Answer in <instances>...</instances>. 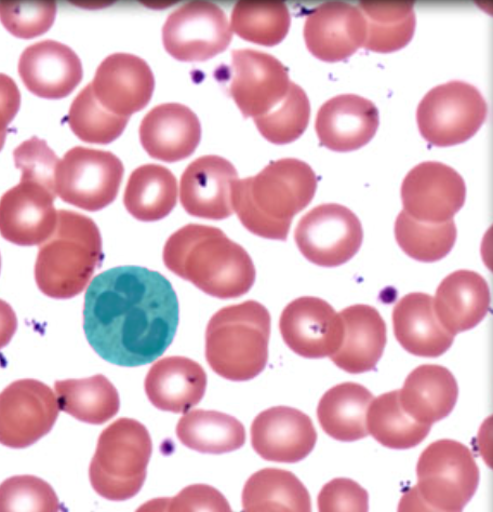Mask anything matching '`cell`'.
I'll return each mask as SVG.
<instances>
[{
  "label": "cell",
  "mask_w": 493,
  "mask_h": 512,
  "mask_svg": "<svg viewBox=\"0 0 493 512\" xmlns=\"http://www.w3.org/2000/svg\"><path fill=\"white\" fill-rule=\"evenodd\" d=\"M178 326V296L161 273L119 266L89 284L84 304L86 338L113 365H149L164 355Z\"/></svg>",
  "instance_id": "1"
},
{
  "label": "cell",
  "mask_w": 493,
  "mask_h": 512,
  "mask_svg": "<svg viewBox=\"0 0 493 512\" xmlns=\"http://www.w3.org/2000/svg\"><path fill=\"white\" fill-rule=\"evenodd\" d=\"M164 262L170 272L221 300L241 298L256 281L248 252L213 226L180 228L166 242Z\"/></svg>",
  "instance_id": "2"
},
{
  "label": "cell",
  "mask_w": 493,
  "mask_h": 512,
  "mask_svg": "<svg viewBox=\"0 0 493 512\" xmlns=\"http://www.w3.org/2000/svg\"><path fill=\"white\" fill-rule=\"evenodd\" d=\"M316 190L317 177L310 165L283 158L255 177L235 181L233 210L250 233L284 241L293 218L311 204Z\"/></svg>",
  "instance_id": "3"
},
{
  "label": "cell",
  "mask_w": 493,
  "mask_h": 512,
  "mask_svg": "<svg viewBox=\"0 0 493 512\" xmlns=\"http://www.w3.org/2000/svg\"><path fill=\"white\" fill-rule=\"evenodd\" d=\"M102 261L97 224L84 214L60 210L55 232L38 251L37 287L51 299H72L87 288Z\"/></svg>",
  "instance_id": "4"
},
{
  "label": "cell",
  "mask_w": 493,
  "mask_h": 512,
  "mask_svg": "<svg viewBox=\"0 0 493 512\" xmlns=\"http://www.w3.org/2000/svg\"><path fill=\"white\" fill-rule=\"evenodd\" d=\"M271 315L262 304L247 301L224 307L206 331V359L225 380L255 379L268 365Z\"/></svg>",
  "instance_id": "5"
},
{
  "label": "cell",
  "mask_w": 493,
  "mask_h": 512,
  "mask_svg": "<svg viewBox=\"0 0 493 512\" xmlns=\"http://www.w3.org/2000/svg\"><path fill=\"white\" fill-rule=\"evenodd\" d=\"M152 451L149 430L140 422L119 419L106 427L89 468L93 490L113 502L135 497L148 474Z\"/></svg>",
  "instance_id": "6"
},
{
  "label": "cell",
  "mask_w": 493,
  "mask_h": 512,
  "mask_svg": "<svg viewBox=\"0 0 493 512\" xmlns=\"http://www.w3.org/2000/svg\"><path fill=\"white\" fill-rule=\"evenodd\" d=\"M488 106L481 91L453 80L425 94L418 106L421 136L430 144L448 147L469 141L485 124Z\"/></svg>",
  "instance_id": "7"
},
{
  "label": "cell",
  "mask_w": 493,
  "mask_h": 512,
  "mask_svg": "<svg viewBox=\"0 0 493 512\" xmlns=\"http://www.w3.org/2000/svg\"><path fill=\"white\" fill-rule=\"evenodd\" d=\"M417 477V489L426 503L444 512H462L477 491L479 469L468 447L444 439L423 451Z\"/></svg>",
  "instance_id": "8"
},
{
  "label": "cell",
  "mask_w": 493,
  "mask_h": 512,
  "mask_svg": "<svg viewBox=\"0 0 493 512\" xmlns=\"http://www.w3.org/2000/svg\"><path fill=\"white\" fill-rule=\"evenodd\" d=\"M124 165L110 152L76 146L66 153L56 173V193L66 204L100 211L116 199Z\"/></svg>",
  "instance_id": "9"
},
{
  "label": "cell",
  "mask_w": 493,
  "mask_h": 512,
  "mask_svg": "<svg viewBox=\"0 0 493 512\" xmlns=\"http://www.w3.org/2000/svg\"><path fill=\"white\" fill-rule=\"evenodd\" d=\"M295 240L306 260L317 266L338 267L361 249L364 231L349 208L325 204L304 215L297 225Z\"/></svg>",
  "instance_id": "10"
},
{
  "label": "cell",
  "mask_w": 493,
  "mask_h": 512,
  "mask_svg": "<svg viewBox=\"0 0 493 512\" xmlns=\"http://www.w3.org/2000/svg\"><path fill=\"white\" fill-rule=\"evenodd\" d=\"M52 389L36 380L13 382L0 393V443L25 449L48 435L59 416Z\"/></svg>",
  "instance_id": "11"
},
{
  "label": "cell",
  "mask_w": 493,
  "mask_h": 512,
  "mask_svg": "<svg viewBox=\"0 0 493 512\" xmlns=\"http://www.w3.org/2000/svg\"><path fill=\"white\" fill-rule=\"evenodd\" d=\"M232 35L228 18L219 6L193 2L168 17L163 29V44L176 60L204 62L226 50Z\"/></svg>",
  "instance_id": "12"
},
{
  "label": "cell",
  "mask_w": 493,
  "mask_h": 512,
  "mask_svg": "<svg viewBox=\"0 0 493 512\" xmlns=\"http://www.w3.org/2000/svg\"><path fill=\"white\" fill-rule=\"evenodd\" d=\"M466 186L455 169L425 161L411 169L402 185L404 211L419 222H449L465 204Z\"/></svg>",
  "instance_id": "13"
},
{
  "label": "cell",
  "mask_w": 493,
  "mask_h": 512,
  "mask_svg": "<svg viewBox=\"0 0 493 512\" xmlns=\"http://www.w3.org/2000/svg\"><path fill=\"white\" fill-rule=\"evenodd\" d=\"M232 66L229 91L244 117L256 119L268 114L287 96L291 85L288 70L269 53L235 50Z\"/></svg>",
  "instance_id": "14"
},
{
  "label": "cell",
  "mask_w": 493,
  "mask_h": 512,
  "mask_svg": "<svg viewBox=\"0 0 493 512\" xmlns=\"http://www.w3.org/2000/svg\"><path fill=\"white\" fill-rule=\"evenodd\" d=\"M56 197L42 184L21 180L0 199V235L18 246H42L57 227Z\"/></svg>",
  "instance_id": "15"
},
{
  "label": "cell",
  "mask_w": 493,
  "mask_h": 512,
  "mask_svg": "<svg viewBox=\"0 0 493 512\" xmlns=\"http://www.w3.org/2000/svg\"><path fill=\"white\" fill-rule=\"evenodd\" d=\"M279 329L292 352L308 359L335 355L344 338L340 314L326 301L312 296L288 304L279 321Z\"/></svg>",
  "instance_id": "16"
},
{
  "label": "cell",
  "mask_w": 493,
  "mask_h": 512,
  "mask_svg": "<svg viewBox=\"0 0 493 512\" xmlns=\"http://www.w3.org/2000/svg\"><path fill=\"white\" fill-rule=\"evenodd\" d=\"M306 47L318 60L336 63L364 47L367 36L365 17L357 7L342 2L324 3L305 19Z\"/></svg>",
  "instance_id": "17"
},
{
  "label": "cell",
  "mask_w": 493,
  "mask_h": 512,
  "mask_svg": "<svg viewBox=\"0 0 493 512\" xmlns=\"http://www.w3.org/2000/svg\"><path fill=\"white\" fill-rule=\"evenodd\" d=\"M91 87L104 109L130 118L150 103L155 78L143 59L129 53H114L100 64Z\"/></svg>",
  "instance_id": "18"
},
{
  "label": "cell",
  "mask_w": 493,
  "mask_h": 512,
  "mask_svg": "<svg viewBox=\"0 0 493 512\" xmlns=\"http://www.w3.org/2000/svg\"><path fill=\"white\" fill-rule=\"evenodd\" d=\"M316 429L305 413L274 407L261 412L251 425V444L265 461L298 463L315 448Z\"/></svg>",
  "instance_id": "19"
},
{
  "label": "cell",
  "mask_w": 493,
  "mask_h": 512,
  "mask_svg": "<svg viewBox=\"0 0 493 512\" xmlns=\"http://www.w3.org/2000/svg\"><path fill=\"white\" fill-rule=\"evenodd\" d=\"M238 173L228 159L203 156L185 169L180 182V200L195 218L224 220L234 213L232 188Z\"/></svg>",
  "instance_id": "20"
},
{
  "label": "cell",
  "mask_w": 493,
  "mask_h": 512,
  "mask_svg": "<svg viewBox=\"0 0 493 512\" xmlns=\"http://www.w3.org/2000/svg\"><path fill=\"white\" fill-rule=\"evenodd\" d=\"M23 84L35 96L59 100L81 84L83 65L69 47L55 40H44L26 48L19 61Z\"/></svg>",
  "instance_id": "21"
},
{
  "label": "cell",
  "mask_w": 493,
  "mask_h": 512,
  "mask_svg": "<svg viewBox=\"0 0 493 512\" xmlns=\"http://www.w3.org/2000/svg\"><path fill=\"white\" fill-rule=\"evenodd\" d=\"M379 125L375 103L356 94H341L319 109L315 130L328 150L348 153L367 145L376 136Z\"/></svg>",
  "instance_id": "22"
},
{
  "label": "cell",
  "mask_w": 493,
  "mask_h": 512,
  "mask_svg": "<svg viewBox=\"0 0 493 512\" xmlns=\"http://www.w3.org/2000/svg\"><path fill=\"white\" fill-rule=\"evenodd\" d=\"M140 141L152 158L177 163L189 158L202 139V126L188 106L166 103L154 107L140 126Z\"/></svg>",
  "instance_id": "23"
},
{
  "label": "cell",
  "mask_w": 493,
  "mask_h": 512,
  "mask_svg": "<svg viewBox=\"0 0 493 512\" xmlns=\"http://www.w3.org/2000/svg\"><path fill=\"white\" fill-rule=\"evenodd\" d=\"M393 328L398 343L418 357H441L455 341L437 318L434 298L426 293H410L396 304Z\"/></svg>",
  "instance_id": "24"
},
{
  "label": "cell",
  "mask_w": 493,
  "mask_h": 512,
  "mask_svg": "<svg viewBox=\"0 0 493 512\" xmlns=\"http://www.w3.org/2000/svg\"><path fill=\"white\" fill-rule=\"evenodd\" d=\"M144 385L146 396L155 408L185 413L203 400L207 375L192 359L167 357L155 363L146 375Z\"/></svg>",
  "instance_id": "25"
},
{
  "label": "cell",
  "mask_w": 493,
  "mask_h": 512,
  "mask_svg": "<svg viewBox=\"0 0 493 512\" xmlns=\"http://www.w3.org/2000/svg\"><path fill=\"white\" fill-rule=\"evenodd\" d=\"M344 338L331 360L341 370L361 374L375 369L386 345V325L375 307L354 305L340 313Z\"/></svg>",
  "instance_id": "26"
},
{
  "label": "cell",
  "mask_w": 493,
  "mask_h": 512,
  "mask_svg": "<svg viewBox=\"0 0 493 512\" xmlns=\"http://www.w3.org/2000/svg\"><path fill=\"white\" fill-rule=\"evenodd\" d=\"M435 313L453 336L474 329L487 316L490 290L483 276L472 271L448 275L434 298Z\"/></svg>",
  "instance_id": "27"
},
{
  "label": "cell",
  "mask_w": 493,
  "mask_h": 512,
  "mask_svg": "<svg viewBox=\"0 0 493 512\" xmlns=\"http://www.w3.org/2000/svg\"><path fill=\"white\" fill-rule=\"evenodd\" d=\"M398 393L402 408L411 419L432 426L446 419L455 409L459 387L455 376L447 368L424 365L407 376Z\"/></svg>",
  "instance_id": "28"
},
{
  "label": "cell",
  "mask_w": 493,
  "mask_h": 512,
  "mask_svg": "<svg viewBox=\"0 0 493 512\" xmlns=\"http://www.w3.org/2000/svg\"><path fill=\"white\" fill-rule=\"evenodd\" d=\"M373 395L356 383L332 387L319 401L317 416L325 433L341 442H354L368 436L367 412Z\"/></svg>",
  "instance_id": "29"
},
{
  "label": "cell",
  "mask_w": 493,
  "mask_h": 512,
  "mask_svg": "<svg viewBox=\"0 0 493 512\" xmlns=\"http://www.w3.org/2000/svg\"><path fill=\"white\" fill-rule=\"evenodd\" d=\"M243 512H312L311 496L290 471L265 468L246 482Z\"/></svg>",
  "instance_id": "30"
},
{
  "label": "cell",
  "mask_w": 493,
  "mask_h": 512,
  "mask_svg": "<svg viewBox=\"0 0 493 512\" xmlns=\"http://www.w3.org/2000/svg\"><path fill=\"white\" fill-rule=\"evenodd\" d=\"M178 182L173 173L159 165H144L128 180L124 204L133 218L142 222L163 220L175 209Z\"/></svg>",
  "instance_id": "31"
},
{
  "label": "cell",
  "mask_w": 493,
  "mask_h": 512,
  "mask_svg": "<svg viewBox=\"0 0 493 512\" xmlns=\"http://www.w3.org/2000/svg\"><path fill=\"white\" fill-rule=\"evenodd\" d=\"M177 436L186 448L205 454L234 452L246 442L245 427L235 417L206 410H194L181 417Z\"/></svg>",
  "instance_id": "32"
},
{
  "label": "cell",
  "mask_w": 493,
  "mask_h": 512,
  "mask_svg": "<svg viewBox=\"0 0 493 512\" xmlns=\"http://www.w3.org/2000/svg\"><path fill=\"white\" fill-rule=\"evenodd\" d=\"M55 388L60 410L87 424L109 422L121 408L117 389L102 374L83 380L58 381Z\"/></svg>",
  "instance_id": "33"
},
{
  "label": "cell",
  "mask_w": 493,
  "mask_h": 512,
  "mask_svg": "<svg viewBox=\"0 0 493 512\" xmlns=\"http://www.w3.org/2000/svg\"><path fill=\"white\" fill-rule=\"evenodd\" d=\"M367 25L364 47L378 53L405 48L415 35L416 12L411 2H362L357 6Z\"/></svg>",
  "instance_id": "34"
},
{
  "label": "cell",
  "mask_w": 493,
  "mask_h": 512,
  "mask_svg": "<svg viewBox=\"0 0 493 512\" xmlns=\"http://www.w3.org/2000/svg\"><path fill=\"white\" fill-rule=\"evenodd\" d=\"M366 423L368 435L382 446L394 450L419 446L429 436L432 427L411 419L402 408L398 390L372 400Z\"/></svg>",
  "instance_id": "35"
},
{
  "label": "cell",
  "mask_w": 493,
  "mask_h": 512,
  "mask_svg": "<svg viewBox=\"0 0 493 512\" xmlns=\"http://www.w3.org/2000/svg\"><path fill=\"white\" fill-rule=\"evenodd\" d=\"M290 12L282 2H239L231 16V31L252 44L274 47L286 38Z\"/></svg>",
  "instance_id": "36"
},
{
  "label": "cell",
  "mask_w": 493,
  "mask_h": 512,
  "mask_svg": "<svg viewBox=\"0 0 493 512\" xmlns=\"http://www.w3.org/2000/svg\"><path fill=\"white\" fill-rule=\"evenodd\" d=\"M395 237L411 259L434 263L446 258L455 247L457 226L453 220L441 224L419 222L403 210L396 219Z\"/></svg>",
  "instance_id": "37"
},
{
  "label": "cell",
  "mask_w": 493,
  "mask_h": 512,
  "mask_svg": "<svg viewBox=\"0 0 493 512\" xmlns=\"http://www.w3.org/2000/svg\"><path fill=\"white\" fill-rule=\"evenodd\" d=\"M69 126L78 139L91 144H110L122 136L129 117L117 116L99 103L91 84L86 86L71 105Z\"/></svg>",
  "instance_id": "38"
},
{
  "label": "cell",
  "mask_w": 493,
  "mask_h": 512,
  "mask_svg": "<svg viewBox=\"0 0 493 512\" xmlns=\"http://www.w3.org/2000/svg\"><path fill=\"white\" fill-rule=\"evenodd\" d=\"M311 104L305 91L291 83L287 96L272 111L255 120L261 136L277 145L298 140L308 128Z\"/></svg>",
  "instance_id": "39"
},
{
  "label": "cell",
  "mask_w": 493,
  "mask_h": 512,
  "mask_svg": "<svg viewBox=\"0 0 493 512\" xmlns=\"http://www.w3.org/2000/svg\"><path fill=\"white\" fill-rule=\"evenodd\" d=\"M51 485L35 476H15L0 484V512H60Z\"/></svg>",
  "instance_id": "40"
},
{
  "label": "cell",
  "mask_w": 493,
  "mask_h": 512,
  "mask_svg": "<svg viewBox=\"0 0 493 512\" xmlns=\"http://www.w3.org/2000/svg\"><path fill=\"white\" fill-rule=\"evenodd\" d=\"M57 16V4L50 2H2L0 22L18 38L32 39L47 33Z\"/></svg>",
  "instance_id": "41"
},
{
  "label": "cell",
  "mask_w": 493,
  "mask_h": 512,
  "mask_svg": "<svg viewBox=\"0 0 493 512\" xmlns=\"http://www.w3.org/2000/svg\"><path fill=\"white\" fill-rule=\"evenodd\" d=\"M21 180L42 184L56 193V173L60 159L47 142L37 137L21 143L13 152ZM57 194V193H56Z\"/></svg>",
  "instance_id": "42"
},
{
  "label": "cell",
  "mask_w": 493,
  "mask_h": 512,
  "mask_svg": "<svg viewBox=\"0 0 493 512\" xmlns=\"http://www.w3.org/2000/svg\"><path fill=\"white\" fill-rule=\"evenodd\" d=\"M319 512H368V492L348 478L333 479L318 495Z\"/></svg>",
  "instance_id": "43"
},
{
  "label": "cell",
  "mask_w": 493,
  "mask_h": 512,
  "mask_svg": "<svg viewBox=\"0 0 493 512\" xmlns=\"http://www.w3.org/2000/svg\"><path fill=\"white\" fill-rule=\"evenodd\" d=\"M168 512H233L230 503L217 489L193 484L171 498Z\"/></svg>",
  "instance_id": "44"
},
{
  "label": "cell",
  "mask_w": 493,
  "mask_h": 512,
  "mask_svg": "<svg viewBox=\"0 0 493 512\" xmlns=\"http://www.w3.org/2000/svg\"><path fill=\"white\" fill-rule=\"evenodd\" d=\"M21 105V93L11 77L0 74V151L3 150L7 129Z\"/></svg>",
  "instance_id": "45"
},
{
  "label": "cell",
  "mask_w": 493,
  "mask_h": 512,
  "mask_svg": "<svg viewBox=\"0 0 493 512\" xmlns=\"http://www.w3.org/2000/svg\"><path fill=\"white\" fill-rule=\"evenodd\" d=\"M18 329V318L12 307L0 300V350L12 340Z\"/></svg>",
  "instance_id": "46"
},
{
  "label": "cell",
  "mask_w": 493,
  "mask_h": 512,
  "mask_svg": "<svg viewBox=\"0 0 493 512\" xmlns=\"http://www.w3.org/2000/svg\"><path fill=\"white\" fill-rule=\"evenodd\" d=\"M398 512H444L437 510L426 503L420 495L417 487L405 492L399 501Z\"/></svg>",
  "instance_id": "47"
},
{
  "label": "cell",
  "mask_w": 493,
  "mask_h": 512,
  "mask_svg": "<svg viewBox=\"0 0 493 512\" xmlns=\"http://www.w3.org/2000/svg\"><path fill=\"white\" fill-rule=\"evenodd\" d=\"M171 498H154L140 506L136 512H168Z\"/></svg>",
  "instance_id": "48"
},
{
  "label": "cell",
  "mask_w": 493,
  "mask_h": 512,
  "mask_svg": "<svg viewBox=\"0 0 493 512\" xmlns=\"http://www.w3.org/2000/svg\"><path fill=\"white\" fill-rule=\"evenodd\" d=\"M0 269H2V256H0Z\"/></svg>",
  "instance_id": "49"
}]
</instances>
